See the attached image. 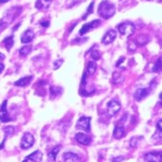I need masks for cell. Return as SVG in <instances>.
<instances>
[{
  "instance_id": "44dd1931",
  "label": "cell",
  "mask_w": 162,
  "mask_h": 162,
  "mask_svg": "<svg viewBox=\"0 0 162 162\" xmlns=\"http://www.w3.org/2000/svg\"><path fill=\"white\" fill-rule=\"evenodd\" d=\"M96 69H97V65L96 63L94 62H89L87 64V66H86V70L85 72L87 73V75H92L96 72Z\"/></svg>"
},
{
  "instance_id": "484cf974",
  "label": "cell",
  "mask_w": 162,
  "mask_h": 162,
  "mask_svg": "<svg viewBox=\"0 0 162 162\" xmlns=\"http://www.w3.org/2000/svg\"><path fill=\"white\" fill-rule=\"evenodd\" d=\"M3 130H4V132H5L6 137H10V136H11V135H13V133H14V128L12 127V126H7V127H5Z\"/></svg>"
},
{
  "instance_id": "60d3db41",
  "label": "cell",
  "mask_w": 162,
  "mask_h": 162,
  "mask_svg": "<svg viewBox=\"0 0 162 162\" xmlns=\"http://www.w3.org/2000/svg\"><path fill=\"white\" fill-rule=\"evenodd\" d=\"M9 0H0V3L1 4H4V3H6V2H8Z\"/></svg>"
},
{
  "instance_id": "d590c367",
  "label": "cell",
  "mask_w": 162,
  "mask_h": 162,
  "mask_svg": "<svg viewBox=\"0 0 162 162\" xmlns=\"http://www.w3.org/2000/svg\"><path fill=\"white\" fill-rule=\"evenodd\" d=\"M123 61H124V57H120V58H119V61L117 63V66H119V64H120L121 62H123Z\"/></svg>"
},
{
  "instance_id": "8fae6325",
  "label": "cell",
  "mask_w": 162,
  "mask_h": 162,
  "mask_svg": "<svg viewBox=\"0 0 162 162\" xmlns=\"http://www.w3.org/2000/svg\"><path fill=\"white\" fill-rule=\"evenodd\" d=\"M125 135H126V131L123 127V125L119 124V123H117L116 126H115V129L113 131V137L116 139H120L123 137H125Z\"/></svg>"
},
{
  "instance_id": "d6986e66",
  "label": "cell",
  "mask_w": 162,
  "mask_h": 162,
  "mask_svg": "<svg viewBox=\"0 0 162 162\" xmlns=\"http://www.w3.org/2000/svg\"><path fill=\"white\" fill-rule=\"evenodd\" d=\"M27 157L30 158L34 162H41L43 159V154L41 151H35L32 154H30L29 155H28Z\"/></svg>"
},
{
  "instance_id": "5b68a950",
  "label": "cell",
  "mask_w": 162,
  "mask_h": 162,
  "mask_svg": "<svg viewBox=\"0 0 162 162\" xmlns=\"http://www.w3.org/2000/svg\"><path fill=\"white\" fill-rule=\"evenodd\" d=\"M90 119L89 117H82L76 123V128L83 130L85 132H90L91 128H90Z\"/></svg>"
},
{
  "instance_id": "e0dca14e",
  "label": "cell",
  "mask_w": 162,
  "mask_h": 162,
  "mask_svg": "<svg viewBox=\"0 0 162 162\" xmlns=\"http://www.w3.org/2000/svg\"><path fill=\"white\" fill-rule=\"evenodd\" d=\"M52 0H37L35 4V7L39 10H47L49 5L51 4Z\"/></svg>"
},
{
  "instance_id": "8992f818",
  "label": "cell",
  "mask_w": 162,
  "mask_h": 162,
  "mask_svg": "<svg viewBox=\"0 0 162 162\" xmlns=\"http://www.w3.org/2000/svg\"><path fill=\"white\" fill-rule=\"evenodd\" d=\"M34 143V137L30 133H25L21 139V148L22 149H29Z\"/></svg>"
},
{
  "instance_id": "e575fe53",
  "label": "cell",
  "mask_w": 162,
  "mask_h": 162,
  "mask_svg": "<svg viewBox=\"0 0 162 162\" xmlns=\"http://www.w3.org/2000/svg\"><path fill=\"white\" fill-rule=\"evenodd\" d=\"M86 40H87V39H83H83H80V38H77V39H75V40L73 41V43H76V42H77V43H82V42H84V41H86Z\"/></svg>"
},
{
  "instance_id": "cb8c5ba5",
  "label": "cell",
  "mask_w": 162,
  "mask_h": 162,
  "mask_svg": "<svg viewBox=\"0 0 162 162\" xmlns=\"http://www.w3.org/2000/svg\"><path fill=\"white\" fill-rule=\"evenodd\" d=\"M49 91H50L51 97H56V96H58L62 93V88L57 87V86H50Z\"/></svg>"
},
{
  "instance_id": "ba28073f",
  "label": "cell",
  "mask_w": 162,
  "mask_h": 162,
  "mask_svg": "<svg viewBox=\"0 0 162 162\" xmlns=\"http://www.w3.org/2000/svg\"><path fill=\"white\" fill-rule=\"evenodd\" d=\"M7 101H4L2 104L0 105V121L1 122H9L12 120L7 110Z\"/></svg>"
},
{
  "instance_id": "8d00e7d4",
  "label": "cell",
  "mask_w": 162,
  "mask_h": 162,
  "mask_svg": "<svg viewBox=\"0 0 162 162\" xmlns=\"http://www.w3.org/2000/svg\"><path fill=\"white\" fill-rule=\"evenodd\" d=\"M5 141H6V137L4 138V140H3V142L0 144V150H1L2 148H3V146H4V144H5Z\"/></svg>"
},
{
  "instance_id": "4fadbf2b",
  "label": "cell",
  "mask_w": 162,
  "mask_h": 162,
  "mask_svg": "<svg viewBox=\"0 0 162 162\" xmlns=\"http://www.w3.org/2000/svg\"><path fill=\"white\" fill-rule=\"evenodd\" d=\"M150 94V89L149 88H138L135 92V99L138 101L145 99Z\"/></svg>"
},
{
  "instance_id": "30bf717a",
  "label": "cell",
  "mask_w": 162,
  "mask_h": 162,
  "mask_svg": "<svg viewBox=\"0 0 162 162\" xmlns=\"http://www.w3.org/2000/svg\"><path fill=\"white\" fill-rule=\"evenodd\" d=\"M117 37V31L115 29H109L108 30L104 36L102 37V40H101V43L103 45H108V44H111L112 42H114V40L116 39Z\"/></svg>"
},
{
  "instance_id": "3957f363",
  "label": "cell",
  "mask_w": 162,
  "mask_h": 162,
  "mask_svg": "<svg viewBox=\"0 0 162 162\" xmlns=\"http://www.w3.org/2000/svg\"><path fill=\"white\" fill-rule=\"evenodd\" d=\"M118 29H119V31L121 35L131 36V35L134 34L136 28H135V25L132 22L125 21V22H122L121 24H119L118 26Z\"/></svg>"
},
{
  "instance_id": "ab89813d",
  "label": "cell",
  "mask_w": 162,
  "mask_h": 162,
  "mask_svg": "<svg viewBox=\"0 0 162 162\" xmlns=\"http://www.w3.org/2000/svg\"><path fill=\"white\" fill-rule=\"evenodd\" d=\"M5 59V55L2 53H0V60H4Z\"/></svg>"
},
{
  "instance_id": "ffe728a7",
  "label": "cell",
  "mask_w": 162,
  "mask_h": 162,
  "mask_svg": "<svg viewBox=\"0 0 162 162\" xmlns=\"http://www.w3.org/2000/svg\"><path fill=\"white\" fill-rule=\"evenodd\" d=\"M150 37L148 35H138L137 39H136V42H137V45H139V46H144L146 45L150 42Z\"/></svg>"
},
{
  "instance_id": "f1b7e54d",
  "label": "cell",
  "mask_w": 162,
  "mask_h": 162,
  "mask_svg": "<svg viewBox=\"0 0 162 162\" xmlns=\"http://www.w3.org/2000/svg\"><path fill=\"white\" fill-rule=\"evenodd\" d=\"M91 57L94 59V60H99L100 58H101V53H100V51L99 50H92V52H91Z\"/></svg>"
},
{
  "instance_id": "7c38bea8",
  "label": "cell",
  "mask_w": 162,
  "mask_h": 162,
  "mask_svg": "<svg viewBox=\"0 0 162 162\" xmlns=\"http://www.w3.org/2000/svg\"><path fill=\"white\" fill-rule=\"evenodd\" d=\"M75 139L80 143V144H83V145H89L90 143H91V137L88 136V135H85V134H83V133H78L76 134L75 136Z\"/></svg>"
},
{
  "instance_id": "836d02e7",
  "label": "cell",
  "mask_w": 162,
  "mask_h": 162,
  "mask_svg": "<svg viewBox=\"0 0 162 162\" xmlns=\"http://www.w3.org/2000/svg\"><path fill=\"white\" fill-rule=\"evenodd\" d=\"M40 25L43 26L44 28H47V27L49 26V22L47 21V20H44V21H41V22H40Z\"/></svg>"
},
{
  "instance_id": "ac0fdd59",
  "label": "cell",
  "mask_w": 162,
  "mask_h": 162,
  "mask_svg": "<svg viewBox=\"0 0 162 162\" xmlns=\"http://www.w3.org/2000/svg\"><path fill=\"white\" fill-rule=\"evenodd\" d=\"M60 149H61V145H58V146H55L54 148H52V149L48 152V159H49L51 162L55 161L56 156H57V154L60 152Z\"/></svg>"
},
{
  "instance_id": "f35d334b",
  "label": "cell",
  "mask_w": 162,
  "mask_h": 162,
  "mask_svg": "<svg viewBox=\"0 0 162 162\" xmlns=\"http://www.w3.org/2000/svg\"><path fill=\"white\" fill-rule=\"evenodd\" d=\"M4 65L3 64H0V73H1V72L3 71V69H4Z\"/></svg>"
},
{
  "instance_id": "7402d4cb",
  "label": "cell",
  "mask_w": 162,
  "mask_h": 162,
  "mask_svg": "<svg viewBox=\"0 0 162 162\" xmlns=\"http://www.w3.org/2000/svg\"><path fill=\"white\" fill-rule=\"evenodd\" d=\"M3 44L5 46V47L7 48V50H10L12 46H13V36H8V37H6L4 40H3Z\"/></svg>"
},
{
  "instance_id": "6da1fadb",
  "label": "cell",
  "mask_w": 162,
  "mask_h": 162,
  "mask_svg": "<svg viewBox=\"0 0 162 162\" xmlns=\"http://www.w3.org/2000/svg\"><path fill=\"white\" fill-rule=\"evenodd\" d=\"M22 12L21 7H12L9 9L6 12L3 18L0 20V30H3L5 28H7L17 16H19Z\"/></svg>"
},
{
  "instance_id": "f546056e",
  "label": "cell",
  "mask_w": 162,
  "mask_h": 162,
  "mask_svg": "<svg viewBox=\"0 0 162 162\" xmlns=\"http://www.w3.org/2000/svg\"><path fill=\"white\" fill-rule=\"evenodd\" d=\"M63 63H64V60H63V59L56 60L55 62L53 63V68H54V69H58V68L62 65Z\"/></svg>"
},
{
  "instance_id": "b9f144b4",
  "label": "cell",
  "mask_w": 162,
  "mask_h": 162,
  "mask_svg": "<svg viewBox=\"0 0 162 162\" xmlns=\"http://www.w3.org/2000/svg\"><path fill=\"white\" fill-rule=\"evenodd\" d=\"M19 26H20V23H19V24H17V25H16V26L13 28V31H14V30H16V29H17V28L19 27Z\"/></svg>"
},
{
  "instance_id": "277c9868",
  "label": "cell",
  "mask_w": 162,
  "mask_h": 162,
  "mask_svg": "<svg viewBox=\"0 0 162 162\" xmlns=\"http://www.w3.org/2000/svg\"><path fill=\"white\" fill-rule=\"evenodd\" d=\"M120 110V103L118 101L112 100L107 103V113L110 117L117 115V113Z\"/></svg>"
},
{
  "instance_id": "83f0119b",
  "label": "cell",
  "mask_w": 162,
  "mask_h": 162,
  "mask_svg": "<svg viewBox=\"0 0 162 162\" xmlns=\"http://www.w3.org/2000/svg\"><path fill=\"white\" fill-rule=\"evenodd\" d=\"M139 138H140V137H133L130 139V146L133 147V148L137 147V145H138V139H139Z\"/></svg>"
},
{
  "instance_id": "5bb4252c",
  "label": "cell",
  "mask_w": 162,
  "mask_h": 162,
  "mask_svg": "<svg viewBox=\"0 0 162 162\" xmlns=\"http://www.w3.org/2000/svg\"><path fill=\"white\" fill-rule=\"evenodd\" d=\"M63 157H64V162H80L81 160V157L77 154H74L72 152L65 153Z\"/></svg>"
},
{
  "instance_id": "9c48e42d",
  "label": "cell",
  "mask_w": 162,
  "mask_h": 162,
  "mask_svg": "<svg viewBox=\"0 0 162 162\" xmlns=\"http://www.w3.org/2000/svg\"><path fill=\"white\" fill-rule=\"evenodd\" d=\"M100 25H101V21L98 20V19H96V20H94V21H92V22L86 23V24H84V25L82 27V29H80L79 34H80V35H83V34L87 33L88 31L96 29V28L99 27Z\"/></svg>"
},
{
  "instance_id": "4dcf8cb0",
  "label": "cell",
  "mask_w": 162,
  "mask_h": 162,
  "mask_svg": "<svg viewBox=\"0 0 162 162\" xmlns=\"http://www.w3.org/2000/svg\"><path fill=\"white\" fill-rule=\"evenodd\" d=\"M113 78H114V80L116 81V83H119L120 81H122V80H123V78H121V76H120L119 73H114Z\"/></svg>"
},
{
  "instance_id": "d6a6232c",
  "label": "cell",
  "mask_w": 162,
  "mask_h": 162,
  "mask_svg": "<svg viewBox=\"0 0 162 162\" xmlns=\"http://www.w3.org/2000/svg\"><path fill=\"white\" fill-rule=\"evenodd\" d=\"M122 160H124V157L123 156H118V157H115L112 159V162H121Z\"/></svg>"
},
{
  "instance_id": "d4e9b609",
  "label": "cell",
  "mask_w": 162,
  "mask_h": 162,
  "mask_svg": "<svg viewBox=\"0 0 162 162\" xmlns=\"http://www.w3.org/2000/svg\"><path fill=\"white\" fill-rule=\"evenodd\" d=\"M162 69V59L159 58L157 59L156 63L155 64L154 67H153V72H159Z\"/></svg>"
},
{
  "instance_id": "1f68e13d",
  "label": "cell",
  "mask_w": 162,
  "mask_h": 162,
  "mask_svg": "<svg viewBox=\"0 0 162 162\" xmlns=\"http://www.w3.org/2000/svg\"><path fill=\"white\" fill-rule=\"evenodd\" d=\"M156 128H157L160 132H162V119H159V120L157 121V123H156Z\"/></svg>"
},
{
  "instance_id": "2e32d148",
  "label": "cell",
  "mask_w": 162,
  "mask_h": 162,
  "mask_svg": "<svg viewBox=\"0 0 162 162\" xmlns=\"http://www.w3.org/2000/svg\"><path fill=\"white\" fill-rule=\"evenodd\" d=\"M32 78H33L32 76H27V77L21 78V79H19L18 81H16V82L14 83V85H16V86H21V87H25V86H27V85H29V84L30 83Z\"/></svg>"
},
{
  "instance_id": "52a82bcc",
  "label": "cell",
  "mask_w": 162,
  "mask_h": 162,
  "mask_svg": "<svg viewBox=\"0 0 162 162\" xmlns=\"http://www.w3.org/2000/svg\"><path fill=\"white\" fill-rule=\"evenodd\" d=\"M144 162H162V152H150L144 155Z\"/></svg>"
},
{
  "instance_id": "7bdbcfd3",
  "label": "cell",
  "mask_w": 162,
  "mask_h": 162,
  "mask_svg": "<svg viewBox=\"0 0 162 162\" xmlns=\"http://www.w3.org/2000/svg\"><path fill=\"white\" fill-rule=\"evenodd\" d=\"M159 99H160V100L162 101V92H161V93L159 94Z\"/></svg>"
},
{
  "instance_id": "74e56055",
  "label": "cell",
  "mask_w": 162,
  "mask_h": 162,
  "mask_svg": "<svg viewBox=\"0 0 162 162\" xmlns=\"http://www.w3.org/2000/svg\"><path fill=\"white\" fill-rule=\"evenodd\" d=\"M23 162H34V161H32V160H31L30 158L27 157L26 159H24V160H23Z\"/></svg>"
},
{
  "instance_id": "603a6c76",
  "label": "cell",
  "mask_w": 162,
  "mask_h": 162,
  "mask_svg": "<svg viewBox=\"0 0 162 162\" xmlns=\"http://www.w3.org/2000/svg\"><path fill=\"white\" fill-rule=\"evenodd\" d=\"M31 50H32V47H31V46H24L23 47L20 48L19 54H20L21 56L25 57V56L29 55V54L31 52Z\"/></svg>"
},
{
  "instance_id": "9a60e30c",
  "label": "cell",
  "mask_w": 162,
  "mask_h": 162,
  "mask_svg": "<svg viewBox=\"0 0 162 162\" xmlns=\"http://www.w3.org/2000/svg\"><path fill=\"white\" fill-rule=\"evenodd\" d=\"M34 38V32L32 29H27L21 36V42L23 44H28Z\"/></svg>"
},
{
  "instance_id": "7a4b0ae2",
  "label": "cell",
  "mask_w": 162,
  "mask_h": 162,
  "mask_svg": "<svg viewBox=\"0 0 162 162\" xmlns=\"http://www.w3.org/2000/svg\"><path fill=\"white\" fill-rule=\"evenodd\" d=\"M98 12L103 19H109L116 12L115 5L112 2L108 1V0H104L100 4L98 8Z\"/></svg>"
},
{
  "instance_id": "4316f807",
  "label": "cell",
  "mask_w": 162,
  "mask_h": 162,
  "mask_svg": "<svg viewBox=\"0 0 162 162\" xmlns=\"http://www.w3.org/2000/svg\"><path fill=\"white\" fill-rule=\"evenodd\" d=\"M93 9H94V2H92L91 4L89 5V7H88V9H87V11H86V12H85V14L83 16V19L84 20V19H86L87 18V16L89 15V14H91L92 13V11H93Z\"/></svg>"
}]
</instances>
